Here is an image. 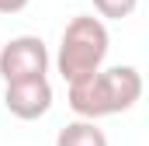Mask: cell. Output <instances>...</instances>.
Returning <instances> with one entry per match:
<instances>
[{
  "mask_svg": "<svg viewBox=\"0 0 149 146\" xmlns=\"http://www.w3.org/2000/svg\"><path fill=\"white\" fill-rule=\"evenodd\" d=\"M94 4V11L101 14V18H108V21H125L135 7H139V0H90Z\"/></svg>",
  "mask_w": 149,
  "mask_h": 146,
  "instance_id": "cell-6",
  "label": "cell"
},
{
  "mask_svg": "<svg viewBox=\"0 0 149 146\" xmlns=\"http://www.w3.org/2000/svg\"><path fill=\"white\" fill-rule=\"evenodd\" d=\"M49 73V49L38 35H17L0 42V77L10 80H35Z\"/></svg>",
  "mask_w": 149,
  "mask_h": 146,
  "instance_id": "cell-3",
  "label": "cell"
},
{
  "mask_svg": "<svg viewBox=\"0 0 149 146\" xmlns=\"http://www.w3.org/2000/svg\"><path fill=\"white\" fill-rule=\"evenodd\" d=\"M3 105L14 118L21 122H35L42 115H49L52 108V84L45 77H35V80H10L7 91H3Z\"/></svg>",
  "mask_w": 149,
  "mask_h": 146,
  "instance_id": "cell-4",
  "label": "cell"
},
{
  "mask_svg": "<svg viewBox=\"0 0 149 146\" xmlns=\"http://www.w3.org/2000/svg\"><path fill=\"white\" fill-rule=\"evenodd\" d=\"M24 7H28V0H0V14H17Z\"/></svg>",
  "mask_w": 149,
  "mask_h": 146,
  "instance_id": "cell-7",
  "label": "cell"
},
{
  "mask_svg": "<svg viewBox=\"0 0 149 146\" xmlns=\"http://www.w3.org/2000/svg\"><path fill=\"white\" fill-rule=\"evenodd\" d=\"M108 49H111V38H108L104 21L94 18V14H76L63 28L59 52H56V70L66 84L83 80V77H90L104 66Z\"/></svg>",
  "mask_w": 149,
  "mask_h": 146,
  "instance_id": "cell-2",
  "label": "cell"
},
{
  "mask_svg": "<svg viewBox=\"0 0 149 146\" xmlns=\"http://www.w3.org/2000/svg\"><path fill=\"white\" fill-rule=\"evenodd\" d=\"M139 98H142V73L135 66H111V70L101 66L97 73L70 84V108L90 122L135 108Z\"/></svg>",
  "mask_w": 149,
  "mask_h": 146,
  "instance_id": "cell-1",
  "label": "cell"
},
{
  "mask_svg": "<svg viewBox=\"0 0 149 146\" xmlns=\"http://www.w3.org/2000/svg\"><path fill=\"white\" fill-rule=\"evenodd\" d=\"M56 146H108V136H104V129H97V122L76 118L66 129H59Z\"/></svg>",
  "mask_w": 149,
  "mask_h": 146,
  "instance_id": "cell-5",
  "label": "cell"
}]
</instances>
